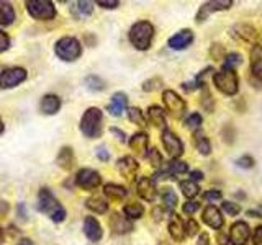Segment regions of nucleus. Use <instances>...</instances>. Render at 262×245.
<instances>
[{"label": "nucleus", "mask_w": 262, "mask_h": 245, "mask_svg": "<svg viewBox=\"0 0 262 245\" xmlns=\"http://www.w3.org/2000/svg\"><path fill=\"white\" fill-rule=\"evenodd\" d=\"M38 209L53 220L54 224H61L68 217L64 206L59 203V200L53 194L49 188H41L38 193Z\"/></svg>", "instance_id": "obj_1"}, {"label": "nucleus", "mask_w": 262, "mask_h": 245, "mask_svg": "<svg viewBox=\"0 0 262 245\" xmlns=\"http://www.w3.org/2000/svg\"><path fill=\"white\" fill-rule=\"evenodd\" d=\"M80 133L89 139H97L103 133V111L97 106H90L80 118Z\"/></svg>", "instance_id": "obj_2"}, {"label": "nucleus", "mask_w": 262, "mask_h": 245, "mask_svg": "<svg viewBox=\"0 0 262 245\" xmlns=\"http://www.w3.org/2000/svg\"><path fill=\"white\" fill-rule=\"evenodd\" d=\"M128 38H129V43L133 44L138 51H147V49L151 47L152 39H154L152 23H149L147 20L136 21L133 27L129 28Z\"/></svg>", "instance_id": "obj_3"}, {"label": "nucleus", "mask_w": 262, "mask_h": 245, "mask_svg": "<svg viewBox=\"0 0 262 245\" xmlns=\"http://www.w3.org/2000/svg\"><path fill=\"white\" fill-rule=\"evenodd\" d=\"M54 54L64 62H74L82 56V44L74 36H62L56 41Z\"/></svg>", "instance_id": "obj_4"}, {"label": "nucleus", "mask_w": 262, "mask_h": 245, "mask_svg": "<svg viewBox=\"0 0 262 245\" xmlns=\"http://www.w3.org/2000/svg\"><path fill=\"white\" fill-rule=\"evenodd\" d=\"M27 7V12L31 18H35L38 21H49L56 18V7L51 0H28L25 2Z\"/></svg>", "instance_id": "obj_5"}, {"label": "nucleus", "mask_w": 262, "mask_h": 245, "mask_svg": "<svg viewBox=\"0 0 262 245\" xmlns=\"http://www.w3.org/2000/svg\"><path fill=\"white\" fill-rule=\"evenodd\" d=\"M213 84H215V87L223 95L233 96L237 93V85H239V82H237V74L234 70L223 67L221 70L213 74Z\"/></svg>", "instance_id": "obj_6"}, {"label": "nucleus", "mask_w": 262, "mask_h": 245, "mask_svg": "<svg viewBox=\"0 0 262 245\" xmlns=\"http://www.w3.org/2000/svg\"><path fill=\"white\" fill-rule=\"evenodd\" d=\"M76 185L84 191H95L98 186L102 185V175L100 172L94 168H80L77 170L76 177H74Z\"/></svg>", "instance_id": "obj_7"}, {"label": "nucleus", "mask_w": 262, "mask_h": 245, "mask_svg": "<svg viewBox=\"0 0 262 245\" xmlns=\"http://www.w3.org/2000/svg\"><path fill=\"white\" fill-rule=\"evenodd\" d=\"M27 77H28V72L25 67L15 65V67L4 69L0 72V88H4V90L15 88L20 84H23V82L27 80Z\"/></svg>", "instance_id": "obj_8"}, {"label": "nucleus", "mask_w": 262, "mask_h": 245, "mask_svg": "<svg viewBox=\"0 0 262 245\" xmlns=\"http://www.w3.org/2000/svg\"><path fill=\"white\" fill-rule=\"evenodd\" d=\"M162 102L166 110L170 113V116L182 118L187 110V103L182 96H179L174 90H164L162 92Z\"/></svg>", "instance_id": "obj_9"}, {"label": "nucleus", "mask_w": 262, "mask_h": 245, "mask_svg": "<svg viewBox=\"0 0 262 245\" xmlns=\"http://www.w3.org/2000/svg\"><path fill=\"white\" fill-rule=\"evenodd\" d=\"M161 141L167 155L172 159H180L184 154V142L180 141L176 133H172L170 129H164L161 134Z\"/></svg>", "instance_id": "obj_10"}, {"label": "nucleus", "mask_w": 262, "mask_h": 245, "mask_svg": "<svg viewBox=\"0 0 262 245\" xmlns=\"http://www.w3.org/2000/svg\"><path fill=\"white\" fill-rule=\"evenodd\" d=\"M233 7V0H210V2H205L199 12H196L195 20L196 23H203L205 20H208V16L215 12H223V10H229Z\"/></svg>", "instance_id": "obj_11"}, {"label": "nucleus", "mask_w": 262, "mask_h": 245, "mask_svg": "<svg viewBox=\"0 0 262 245\" xmlns=\"http://www.w3.org/2000/svg\"><path fill=\"white\" fill-rule=\"evenodd\" d=\"M136 193L141 200L152 203L158 198V188H156V182L149 177H139L136 182Z\"/></svg>", "instance_id": "obj_12"}, {"label": "nucleus", "mask_w": 262, "mask_h": 245, "mask_svg": "<svg viewBox=\"0 0 262 245\" xmlns=\"http://www.w3.org/2000/svg\"><path fill=\"white\" fill-rule=\"evenodd\" d=\"M249 237H251V229L248 223H244V220H236L229 227V242H231V245H246Z\"/></svg>", "instance_id": "obj_13"}, {"label": "nucleus", "mask_w": 262, "mask_h": 245, "mask_svg": "<svg viewBox=\"0 0 262 245\" xmlns=\"http://www.w3.org/2000/svg\"><path fill=\"white\" fill-rule=\"evenodd\" d=\"M229 35L239 41H244V43H251L252 46L257 44V31H256V28L251 27L248 23L234 24V27L229 30Z\"/></svg>", "instance_id": "obj_14"}, {"label": "nucleus", "mask_w": 262, "mask_h": 245, "mask_svg": "<svg viewBox=\"0 0 262 245\" xmlns=\"http://www.w3.org/2000/svg\"><path fill=\"white\" fill-rule=\"evenodd\" d=\"M195 39V35L192 30H180L179 33H176L174 36H170L169 41H167V46L170 49H174V51H182V49H187L193 43Z\"/></svg>", "instance_id": "obj_15"}, {"label": "nucleus", "mask_w": 262, "mask_h": 245, "mask_svg": "<svg viewBox=\"0 0 262 245\" xmlns=\"http://www.w3.org/2000/svg\"><path fill=\"white\" fill-rule=\"evenodd\" d=\"M202 220L208 227L215 229V231L221 229L225 224V217L221 216V211L215 206V204H208V206L202 211Z\"/></svg>", "instance_id": "obj_16"}, {"label": "nucleus", "mask_w": 262, "mask_h": 245, "mask_svg": "<svg viewBox=\"0 0 262 245\" xmlns=\"http://www.w3.org/2000/svg\"><path fill=\"white\" fill-rule=\"evenodd\" d=\"M108 224H110V229L113 234H118V235H123V234H128L135 229L133 223L125 216V214H120V212H113L108 219Z\"/></svg>", "instance_id": "obj_17"}, {"label": "nucleus", "mask_w": 262, "mask_h": 245, "mask_svg": "<svg viewBox=\"0 0 262 245\" xmlns=\"http://www.w3.org/2000/svg\"><path fill=\"white\" fill-rule=\"evenodd\" d=\"M84 234L90 242H100L103 237V229L100 220L94 216H85L84 219Z\"/></svg>", "instance_id": "obj_18"}, {"label": "nucleus", "mask_w": 262, "mask_h": 245, "mask_svg": "<svg viewBox=\"0 0 262 245\" xmlns=\"http://www.w3.org/2000/svg\"><path fill=\"white\" fill-rule=\"evenodd\" d=\"M62 106V100L56 93H46L43 95L39 102V111L43 114H48V116H54V114L59 113Z\"/></svg>", "instance_id": "obj_19"}, {"label": "nucleus", "mask_w": 262, "mask_h": 245, "mask_svg": "<svg viewBox=\"0 0 262 245\" xmlns=\"http://www.w3.org/2000/svg\"><path fill=\"white\" fill-rule=\"evenodd\" d=\"M129 149L133 151L139 157H146L147 155V145H149V136L144 131H139V133H135L133 136L129 137Z\"/></svg>", "instance_id": "obj_20"}, {"label": "nucleus", "mask_w": 262, "mask_h": 245, "mask_svg": "<svg viewBox=\"0 0 262 245\" xmlns=\"http://www.w3.org/2000/svg\"><path fill=\"white\" fill-rule=\"evenodd\" d=\"M56 165L66 170V172H71L76 165V155H74V149L71 145H64L59 149L56 155Z\"/></svg>", "instance_id": "obj_21"}, {"label": "nucleus", "mask_w": 262, "mask_h": 245, "mask_svg": "<svg viewBox=\"0 0 262 245\" xmlns=\"http://www.w3.org/2000/svg\"><path fill=\"white\" fill-rule=\"evenodd\" d=\"M117 168L125 178H131V177H135L138 174L139 163H138V160L135 157H131V155H125V157L118 159Z\"/></svg>", "instance_id": "obj_22"}, {"label": "nucleus", "mask_w": 262, "mask_h": 245, "mask_svg": "<svg viewBox=\"0 0 262 245\" xmlns=\"http://www.w3.org/2000/svg\"><path fill=\"white\" fill-rule=\"evenodd\" d=\"M128 108V95L123 92H117L113 93L110 105H108V113L115 118H120L123 111Z\"/></svg>", "instance_id": "obj_23"}, {"label": "nucleus", "mask_w": 262, "mask_h": 245, "mask_svg": "<svg viewBox=\"0 0 262 245\" xmlns=\"http://www.w3.org/2000/svg\"><path fill=\"white\" fill-rule=\"evenodd\" d=\"M169 234L170 237L174 239L176 242H184L185 239V223L182 219H180V216L177 214H170V219H169Z\"/></svg>", "instance_id": "obj_24"}, {"label": "nucleus", "mask_w": 262, "mask_h": 245, "mask_svg": "<svg viewBox=\"0 0 262 245\" xmlns=\"http://www.w3.org/2000/svg\"><path fill=\"white\" fill-rule=\"evenodd\" d=\"M249 59H251V72H252V77H256L257 80H262V46L254 44L251 47Z\"/></svg>", "instance_id": "obj_25"}, {"label": "nucleus", "mask_w": 262, "mask_h": 245, "mask_svg": "<svg viewBox=\"0 0 262 245\" xmlns=\"http://www.w3.org/2000/svg\"><path fill=\"white\" fill-rule=\"evenodd\" d=\"M16 20V13H15V7L10 2H5V0H0V27H10Z\"/></svg>", "instance_id": "obj_26"}, {"label": "nucleus", "mask_w": 262, "mask_h": 245, "mask_svg": "<svg viewBox=\"0 0 262 245\" xmlns=\"http://www.w3.org/2000/svg\"><path fill=\"white\" fill-rule=\"evenodd\" d=\"M103 194L112 201H123L128 196V190L118 183H106L103 186Z\"/></svg>", "instance_id": "obj_27"}, {"label": "nucleus", "mask_w": 262, "mask_h": 245, "mask_svg": "<svg viewBox=\"0 0 262 245\" xmlns=\"http://www.w3.org/2000/svg\"><path fill=\"white\" fill-rule=\"evenodd\" d=\"M147 119H149L152 126L164 128L166 126V111L158 105H151L149 108H147Z\"/></svg>", "instance_id": "obj_28"}, {"label": "nucleus", "mask_w": 262, "mask_h": 245, "mask_svg": "<svg viewBox=\"0 0 262 245\" xmlns=\"http://www.w3.org/2000/svg\"><path fill=\"white\" fill-rule=\"evenodd\" d=\"M85 208L95 214H105V212H108V201L103 196H90L85 201Z\"/></svg>", "instance_id": "obj_29"}, {"label": "nucleus", "mask_w": 262, "mask_h": 245, "mask_svg": "<svg viewBox=\"0 0 262 245\" xmlns=\"http://www.w3.org/2000/svg\"><path fill=\"white\" fill-rule=\"evenodd\" d=\"M123 214H125L129 220L141 219L144 216V206L138 201H131L123 206Z\"/></svg>", "instance_id": "obj_30"}, {"label": "nucleus", "mask_w": 262, "mask_h": 245, "mask_svg": "<svg viewBox=\"0 0 262 245\" xmlns=\"http://www.w3.org/2000/svg\"><path fill=\"white\" fill-rule=\"evenodd\" d=\"M193 141H195V147L202 155H210L211 154V144L210 139L205 136L202 131H195L193 134Z\"/></svg>", "instance_id": "obj_31"}, {"label": "nucleus", "mask_w": 262, "mask_h": 245, "mask_svg": "<svg viewBox=\"0 0 262 245\" xmlns=\"http://www.w3.org/2000/svg\"><path fill=\"white\" fill-rule=\"evenodd\" d=\"M161 198H162V203H164V209L166 211H172L176 206H177V203H179V200H177V194H176V191L172 190V188H162V191H161Z\"/></svg>", "instance_id": "obj_32"}, {"label": "nucleus", "mask_w": 262, "mask_h": 245, "mask_svg": "<svg viewBox=\"0 0 262 245\" xmlns=\"http://www.w3.org/2000/svg\"><path fill=\"white\" fill-rule=\"evenodd\" d=\"M179 186H180V190H182V194L188 200H193L195 196L200 193L199 185H196L195 182H192V180H184V182L179 183Z\"/></svg>", "instance_id": "obj_33"}, {"label": "nucleus", "mask_w": 262, "mask_h": 245, "mask_svg": "<svg viewBox=\"0 0 262 245\" xmlns=\"http://www.w3.org/2000/svg\"><path fill=\"white\" fill-rule=\"evenodd\" d=\"M128 119L139 128L146 126V118H144L141 108H138V106H131V108H128Z\"/></svg>", "instance_id": "obj_34"}, {"label": "nucleus", "mask_w": 262, "mask_h": 245, "mask_svg": "<svg viewBox=\"0 0 262 245\" xmlns=\"http://www.w3.org/2000/svg\"><path fill=\"white\" fill-rule=\"evenodd\" d=\"M85 87L92 92H102L105 88V80H102L98 76H89L85 79Z\"/></svg>", "instance_id": "obj_35"}, {"label": "nucleus", "mask_w": 262, "mask_h": 245, "mask_svg": "<svg viewBox=\"0 0 262 245\" xmlns=\"http://www.w3.org/2000/svg\"><path fill=\"white\" fill-rule=\"evenodd\" d=\"M241 62H243L241 54H239V53H231V54H226L225 62H223V67H225V69H231V70H234V69L237 67V65H241Z\"/></svg>", "instance_id": "obj_36"}, {"label": "nucleus", "mask_w": 262, "mask_h": 245, "mask_svg": "<svg viewBox=\"0 0 262 245\" xmlns=\"http://www.w3.org/2000/svg\"><path fill=\"white\" fill-rule=\"evenodd\" d=\"M147 160L151 162V165L154 167V168H161L162 165H164V159H162V155H161V152L156 149V147H152V149H149L147 151Z\"/></svg>", "instance_id": "obj_37"}, {"label": "nucleus", "mask_w": 262, "mask_h": 245, "mask_svg": "<svg viewBox=\"0 0 262 245\" xmlns=\"http://www.w3.org/2000/svg\"><path fill=\"white\" fill-rule=\"evenodd\" d=\"M74 5H76V10H77L79 16H82V18H84V16L92 15V12H94V4L87 2V0H80V2H76Z\"/></svg>", "instance_id": "obj_38"}, {"label": "nucleus", "mask_w": 262, "mask_h": 245, "mask_svg": "<svg viewBox=\"0 0 262 245\" xmlns=\"http://www.w3.org/2000/svg\"><path fill=\"white\" fill-rule=\"evenodd\" d=\"M202 122H203V119H202L200 114L199 113H192L190 116L185 119V126L188 129H192V131H200Z\"/></svg>", "instance_id": "obj_39"}, {"label": "nucleus", "mask_w": 262, "mask_h": 245, "mask_svg": "<svg viewBox=\"0 0 262 245\" xmlns=\"http://www.w3.org/2000/svg\"><path fill=\"white\" fill-rule=\"evenodd\" d=\"M162 87V80L159 77H154V79H149L146 80L143 84V90L144 92H154V90H158Z\"/></svg>", "instance_id": "obj_40"}, {"label": "nucleus", "mask_w": 262, "mask_h": 245, "mask_svg": "<svg viewBox=\"0 0 262 245\" xmlns=\"http://www.w3.org/2000/svg\"><path fill=\"white\" fill-rule=\"evenodd\" d=\"M210 56L213 57V59H225L226 57V51H225V47L218 44V43H213L211 44V49H210Z\"/></svg>", "instance_id": "obj_41"}, {"label": "nucleus", "mask_w": 262, "mask_h": 245, "mask_svg": "<svg viewBox=\"0 0 262 245\" xmlns=\"http://www.w3.org/2000/svg\"><path fill=\"white\" fill-rule=\"evenodd\" d=\"M223 211L229 216H237L241 212V206L237 203H231V201H223Z\"/></svg>", "instance_id": "obj_42"}, {"label": "nucleus", "mask_w": 262, "mask_h": 245, "mask_svg": "<svg viewBox=\"0 0 262 245\" xmlns=\"http://www.w3.org/2000/svg\"><path fill=\"white\" fill-rule=\"evenodd\" d=\"M200 232V227H199V223L193 219V217H190L185 223V234L187 235H190V237H193V235H196Z\"/></svg>", "instance_id": "obj_43"}, {"label": "nucleus", "mask_w": 262, "mask_h": 245, "mask_svg": "<svg viewBox=\"0 0 262 245\" xmlns=\"http://www.w3.org/2000/svg\"><path fill=\"white\" fill-rule=\"evenodd\" d=\"M199 209H200V203H196L193 200L184 203V206H182V212H184V214H188V216L195 214V212L199 211Z\"/></svg>", "instance_id": "obj_44"}, {"label": "nucleus", "mask_w": 262, "mask_h": 245, "mask_svg": "<svg viewBox=\"0 0 262 245\" xmlns=\"http://www.w3.org/2000/svg\"><path fill=\"white\" fill-rule=\"evenodd\" d=\"M10 46H12V39H10V36H8L4 30H0V54L5 53V51H8V49H10Z\"/></svg>", "instance_id": "obj_45"}, {"label": "nucleus", "mask_w": 262, "mask_h": 245, "mask_svg": "<svg viewBox=\"0 0 262 245\" xmlns=\"http://www.w3.org/2000/svg\"><path fill=\"white\" fill-rule=\"evenodd\" d=\"M202 105L205 106V110H208V111L213 110V98H211V95H210V92H208V88H207V87H203Z\"/></svg>", "instance_id": "obj_46"}, {"label": "nucleus", "mask_w": 262, "mask_h": 245, "mask_svg": "<svg viewBox=\"0 0 262 245\" xmlns=\"http://www.w3.org/2000/svg\"><path fill=\"white\" fill-rule=\"evenodd\" d=\"M97 5L105 8V10H115L120 7V2L118 0H97Z\"/></svg>", "instance_id": "obj_47"}, {"label": "nucleus", "mask_w": 262, "mask_h": 245, "mask_svg": "<svg viewBox=\"0 0 262 245\" xmlns=\"http://www.w3.org/2000/svg\"><path fill=\"white\" fill-rule=\"evenodd\" d=\"M236 163H237V167H241V168H252L254 167V159L249 157V155H244V157L237 159Z\"/></svg>", "instance_id": "obj_48"}, {"label": "nucleus", "mask_w": 262, "mask_h": 245, "mask_svg": "<svg viewBox=\"0 0 262 245\" xmlns=\"http://www.w3.org/2000/svg\"><path fill=\"white\" fill-rule=\"evenodd\" d=\"M203 198L208 200V201H218V200L223 198V194H221V191H218V190H210V191L203 193Z\"/></svg>", "instance_id": "obj_49"}, {"label": "nucleus", "mask_w": 262, "mask_h": 245, "mask_svg": "<svg viewBox=\"0 0 262 245\" xmlns=\"http://www.w3.org/2000/svg\"><path fill=\"white\" fill-rule=\"evenodd\" d=\"M95 155L100 160H103V162H106L110 159V154H108V151H106V147H103V145H100V147H97V151H95Z\"/></svg>", "instance_id": "obj_50"}, {"label": "nucleus", "mask_w": 262, "mask_h": 245, "mask_svg": "<svg viewBox=\"0 0 262 245\" xmlns=\"http://www.w3.org/2000/svg\"><path fill=\"white\" fill-rule=\"evenodd\" d=\"M252 242L254 245H262V226L256 227V231H254V235H252Z\"/></svg>", "instance_id": "obj_51"}, {"label": "nucleus", "mask_w": 262, "mask_h": 245, "mask_svg": "<svg viewBox=\"0 0 262 245\" xmlns=\"http://www.w3.org/2000/svg\"><path fill=\"white\" fill-rule=\"evenodd\" d=\"M151 214H152L154 220H158V223H159V220H162L164 214H166V209H164V208H154Z\"/></svg>", "instance_id": "obj_52"}, {"label": "nucleus", "mask_w": 262, "mask_h": 245, "mask_svg": "<svg viewBox=\"0 0 262 245\" xmlns=\"http://www.w3.org/2000/svg\"><path fill=\"white\" fill-rule=\"evenodd\" d=\"M196 245H210V235L207 232H202L199 235V240H196Z\"/></svg>", "instance_id": "obj_53"}, {"label": "nucleus", "mask_w": 262, "mask_h": 245, "mask_svg": "<svg viewBox=\"0 0 262 245\" xmlns=\"http://www.w3.org/2000/svg\"><path fill=\"white\" fill-rule=\"evenodd\" d=\"M8 211H10V204H8V201L0 200V216H7Z\"/></svg>", "instance_id": "obj_54"}, {"label": "nucleus", "mask_w": 262, "mask_h": 245, "mask_svg": "<svg viewBox=\"0 0 262 245\" xmlns=\"http://www.w3.org/2000/svg\"><path fill=\"white\" fill-rule=\"evenodd\" d=\"M110 131H112L113 134H117V136H118V139H120L121 142H126V134L123 133V131H120L118 128H110Z\"/></svg>", "instance_id": "obj_55"}, {"label": "nucleus", "mask_w": 262, "mask_h": 245, "mask_svg": "<svg viewBox=\"0 0 262 245\" xmlns=\"http://www.w3.org/2000/svg\"><path fill=\"white\" fill-rule=\"evenodd\" d=\"M216 240H218L220 245H229V237L225 235V234H221V232L216 234Z\"/></svg>", "instance_id": "obj_56"}, {"label": "nucleus", "mask_w": 262, "mask_h": 245, "mask_svg": "<svg viewBox=\"0 0 262 245\" xmlns=\"http://www.w3.org/2000/svg\"><path fill=\"white\" fill-rule=\"evenodd\" d=\"M190 180H192V182H200V180L203 178V174H202V172L200 170H192L190 172Z\"/></svg>", "instance_id": "obj_57"}, {"label": "nucleus", "mask_w": 262, "mask_h": 245, "mask_svg": "<svg viewBox=\"0 0 262 245\" xmlns=\"http://www.w3.org/2000/svg\"><path fill=\"white\" fill-rule=\"evenodd\" d=\"M16 245H35V243H33L31 239H27V237H23V239L18 240V243H16Z\"/></svg>", "instance_id": "obj_58"}, {"label": "nucleus", "mask_w": 262, "mask_h": 245, "mask_svg": "<svg viewBox=\"0 0 262 245\" xmlns=\"http://www.w3.org/2000/svg\"><path fill=\"white\" fill-rule=\"evenodd\" d=\"M248 214H251V217H262V214L257 211H248Z\"/></svg>", "instance_id": "obj_59"}, {"label": "nucleus", "mask_w": 262, "mask_h": 245, "mask_svg": "<svg viewBox=\"0 0 262 245\" xmlns=\"http://www.w3.org/2000/svg\"><path fill=\"white\" fill-rule=\"evenodd\" d=\"M5 133V125H4V121H2V118H0V136H2Z\"/></svg>", "instance_id": "obj_60"}, {"label": "nucleus", "mask_w": 262, "mask_h": 245, "mask_svg": "<svg viewBox=\"0 0 262 245\" xmlns=\"http://www.w3.org/2000/svg\"><path fill=\"white\" fill-rule=\"evenodd\" d=\"M4 237H5V229L0 227V243L4 242Z\"/></svg>", "instance_id": "obj_61"}, {"label": "nucleus", "mask_w": 262, "mask_h": 245, "mask_svg": "<svg viewBox=\"0 0 262 245\" xmlns=\"http://www.w3.org/2000/svg\"><path fill=\"white\" fill-rule=\"evenodd\" d=\"M159 245H172V243H170V242H167V240H161V242H159Z\"/></svg>", "instance_id": "obj_62"}, {"label": "nucleus", "mask_w": 262, "mask_h": 245, "mask_svg": "<svg viewBox=\"0 0 262 245\" xmlns=\"http://www.w3.org/2000/svg\"><path fill=\"white\" fill-rule=\"evenodd\" d=\"M0 245H2V243H0Z\"/></svg>", "instance_id": "obj_63"}]
</instances>
